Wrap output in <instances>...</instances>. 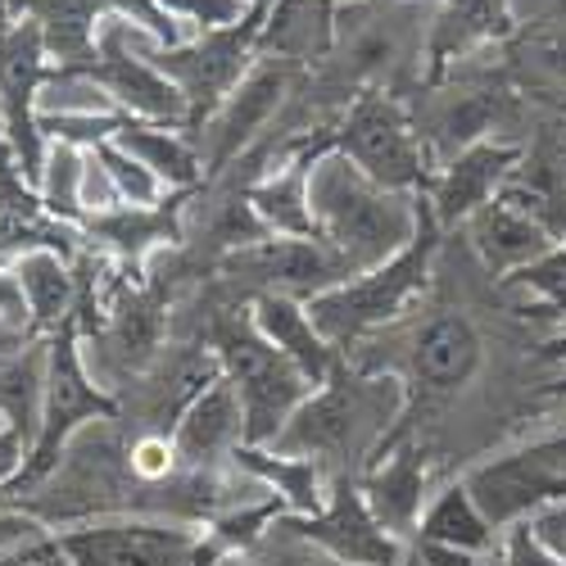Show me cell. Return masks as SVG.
<instances>
[{"label":"cell","mask_w":566,"mask_h":566,"mask_svg":"<svg viewBox=\"0 0 566 566\" xmlns=\"http://www.w3.org/2000/svg\"><path fill=\"white\" fill-rule=\"evenodd\" d=\"M403 381L386 371H358L340 363L332 371V381L317 386L295 417L281 427V436L263 449L291 453V458H313L332 476H363V467L371 453L381 449V440L399 427L403 417Z\"/></svg>","instance_id":"cell-1"},{"label":"cell","mask_w":566,"mask_h":566,"mask_svg":"<svg viewBox=\"0 0 566 566\" xmlns=\"http://www.w3.org/2000/svg\"><path fill=\"white\" fill-rule=\"evenodd\" d=\"M308 209L317 235L354 272L381 268L417 235V196L376 186L340 150H326L322 159H313Z\"/></svg>","instance_id":"cell-2"},{"label":"cell","mask_w":566,"mask_h":566,"mask_svg":"<svg viewBox=\"0 0 566 566\" xmlns=\"http://www.w3.org/2000/svg\"><path fill=\"white\" fill-rule=\"evenodd\" d=\"M440 222L427 205V196H417V235L381 268L358 272L345 286L326 291L317 300H308V317L317 332L332 340L345 358L371 340L376 332H386L390 322H399L408 313V304L427 291V281L436 272V254H440Z\"/></svg>","instance_id":"cell-3"},{"label":"cell","mask_w":566,"mask_h":566,"mask_svg":"<svg viewBox=\"0 0 566 566\" xmlns=\"http://www.w3.org/2000/svg\"><path fill=\"white\" fill-rule=\"evenodd\" d=\"M105 417H118V399L105 395L96 381H91V371L82 363V336H77L73 322H64L60 332L45 340V390H41L36 440L28 449V462L14 476V485L0 494V507L14 503L19 494H28L32 485H41L60 467L69 440L82 427H91V421H105Z\"/></svg>","instance_id":"cell-4"},{"label":"cell","mask_w":566,"mask_h":566,"mask_svg":"<svg viewBox=\"0 0 566 566\" xmlns=\"http://www.w3.org/2000/svg\"><path fill=\"white\" fill-rule=\"evenodd\" d=\"M213 354L222 363V376L241 395L245 417V444L263 449L281 436V427L295 417V408L313 395V386L300 376V367L272 349L254 326V313H231L213 326Z\"/></svg>","instance_id":"cell-5"},{"label":"cell","mask_w":566,"mask_h":566,"mask_svg":"<svg viewBox=\"0 0 566 566\" xmlns=\"http://www.w3.org/2000/svg\"><path fill=\"white\" fill-rule=\"evenodd\" d=\"M349 367H358V371H386V376L403 371L408 403H417V399L421 403H449V399H458L481 376V367H485V336L476 332V322H471L467 313L436 308L427 317H417L408 332L399 336V354L354 358Z\"/></svg>","instance_id":"cell-6"},{"label":"cell","mask_w":566,"mask_h":566,"mask_svg":"<svg viewBox=\"0 0 566 566\" xmlns=\"http://www.w3.org/2000/svg\"><path fill=\"white\" fill-rule=\"evenodd\" d=\"M332 146L358 172H367L376 186H386V191L427 196V186L436 177L427 136L417 132L408 109L395 96H386V91H363V96H354L345 118L332 127Z\"/></svg>","instance_id":"cell-7"},{"label":"cell","mask_w":566,"mask_h":566,"mask_svg":"<svg viewBox=\"0 0 566 566\" xmlns=\"http://www.w3.org/2000/svg\"><path fill=\"white\" fill-rule=\"evenodd\" d=\"M155 36L132 28L118 14H105L96 28V55L86 64H77L91 82H96L105 96L136 123H159V127H181L191 123V109H186L181 91L150 64L155 51ZM164 51V45H159Z\"/></svg>","instance_id":"cell-8"},{"label":"cell","mask_w":566,"mask_h":566,"mask_svg":"<svg viewBox=\"0 0 566 566\" xmlns=\"http://www.w3.org/2000/svg\"><path fill=\"white\" fill-rule=\"evenodd\" d=\"M263 10L268 6H254L241 23L200 32L196 41H181V45H172V51H159V45L150 51V64L181 91L186 109H191L186 132H200L218 114V105L254 69L250 60L259 55L254 45H259V28H263Z\"/></svg>","instance_id":"cell-9"},{"label":"cell","mask_w":566,"mask_h":566,"mask_svg":"<svg viewBox=\"0 0 566 566\" xmlns=\"http://www.w3.org/2000/svg\"><path fill=\"white\" fill-rule=\"evenodd\" d=\"M462 485L485 512V522L503 535L507 526L526 522L535 507L566 499V431L476 462L462 476Z\"/></svg>","instance_id":"cell-10"},{"label":"cell","mask_w":566,"mask_h":566,"mask_svg":"<svg viewBox=\"0 0 566 566\" xmlns=\"http://www.w3.org/2000/svg\"><path fill=\"white\" fill-rule=\"evenodd\" d=\"M222 276L245 281L259 295H286V300L308 304L326 291L345 286V281H354L358 272L322 235H268V241L222 254Z\"/></svg>","instance_id":"cell-11"},{"label":"cell","mask_w":566,"mask_h":566,"mask_svg":"<svg viewBox=\"0 0 566 566\" xmlns=\"http://www.w3.org/2000/svg\"><path fill=\"white\" fill-rule=\"evenodd\" d=\"M45 36L36 19H14L10 28H0V109H6V140L14 150V168L28 186L41 181L45 155H51V140L36 127V96L45 86Z\"/></svg>","instance_id":"cell-12"},{"label":"cell","mask_w":566,"mask_h":566,"mask_svg":"<svg viewBox=\"0 0 566 566\" xmlns=\"http://www.w3.org/2000/svg\"><path fill=\"white\" fill-rule=\"evenodd\" d=\"M73 566H196L200 535L177 522H140V516H109L55 531Z\"/></svg>","instance_id":"cell-13"},{"label":"cell","mask_w":566,"mask_h":566,"mask_svg":"<svg viewBox=\"0 0 566 566\" xmlns=\"http://www.w3.org/2000/svg\"><path fill=\"white\" fill-rule=\"evenodd\" d=\"M291 77H295V64H286V60H263L245 73V82L235 86L218 105V114L191 136L205 159V172H222L231 159H241L254 146V136L272 123V114L286 101Z\"/></svg>","instance_id":"cell-14"},{"label":"cell","mask_w":566,"mask_h":566,"mask_svg":"<svg viewBox=\"0 0 566 566\" xmlns=\"http://www.w3.org/2000/svg\"><path fill=\"white\" fill-rule=\"evenodd\" d=\"M286 516H291V512H286ZM291 522H295L300 535H308L313 544H322L326 553H336V557L349 562V566H399L403 553H408V544L395 539V535L371 516V507H367V499H363V490H358L354 476H340V481L332 485V499H326L322 512H313V516H291Z\"/></svg>","instance_id":"cell-15"},{"label":"cell","mask_w":566,"mask_h":566,"mask_svg":"<svg viewBox=\"0 0 566 566\" xmlns=\"http://www.w3.org/2000/svg\"><path fill=\"white\" fill-rule=\"evenodd\" d=\"M522 140H476V146L458 150L444 168H436L427 186V205L440 227H462L471 213H481L490 200H499L503 181L522 164Z\"/></svg>","instance_id":"cell-16"},{"label":"cell","mask_w":566,"mask_h":566,"mask_svg":"<svg viewBox=\"0 0 566 566\" xmlns=\"http://www.w3.org/2000/svg\"><path fill=\"white\" fill-rule=\"evenodd\" d=\"M358 490L371 507V516L381 522L395 539L412 544L417 539V522L431 503V462L421 440H399L390 444L376 462H367V471L358 476Z\"/></svg>","instance_id":"cell-17"},{"label":"cell","mask_w":566,"mask_h":566,"mask_svg":"<svg viewBox=\"0 0 566 566\" xmlns=\"http://www.w3.org/2000/svg\"><path fill=\"white\" fill-rule=\"evenodd\" d=\"M245 444V417H241V395L227 376L181 412L177 431H172V449L181 471H213L218 462H231V453Z\"/></svg>","instance_id":"cell-18"},{"label":"cell","mask_w":566,"mask_h":566,"mask_svg":"<svg viewBox=\"0 0 566 566\" xmlns=\"http://www.w3.org/2000/svg\"><path fill=\"white\" fill-rule=\"evenodd\" d=\"M336 0H268L254 51L286 64H317L336 55Z\"/></svg>","instance_id":"cell-19"},{"label":"cell","mask_w":566,"mask_h":566,"mask_svg":"<svg viewBox=\"0 0 566 566\" xmlns=\"http://www.w3.org/2000/svg\"><path fill=\"white\" fill-rule=\"evenodd\" d=\"M516 32L507 0H444L427 32V77L440 82L449 64L467 60L490 41H507Z\"/></svg>","instance_id":"cell-20"},{"label":"cell","mask_w":566,"mask_h":566,"mask_svg":"<svg viewBox=\"0 0 566 566\" xmlns=\"http://www.w3.org/2000/svg\"><path fill=\"white\" fill-rule=\"evenodd\" d=\"M250 313H254V326L263 332V340L286 354L313 390L332 381V371L345 363V354L313 326L308 304L286 300V295H259Z\"/></svg>","instance_id":"cell-21"},{"label":"cell","mask_w":566,"mask_h":566,"mask_svg":"<svg viewBox=\"0 0 566 566\" xmlns=\"http://www.w3.org/2000/svg\"><path fill=\"white\" fill-rule=\"evenodd\" d=\"M231 462L241 467L250 481H259L291 516L322 512L326 499H332V485L340 481L313 458H291V453H276V449H254V444H241L231 453Z\"/></svg>","instance_id":"cell-22"},{"label":"cell","mask_w":566,"mask_h":566,"mask_svg":"<svg viewBox=\"0 0 566 566\" xmlns=\"http://www.w3.org/2000/svg\"><path fill=\"white\" fill-rule=\"evenodd\" d=\"M462 227H467V235H471V250H476V259H481L485 272H494V276H512L516 268L544 259V254L557 245L539 222H531L526 213H516V209L503 205V200H490L481 213H471Z\"/></svg>","instance_id":"cell-23"},{"label":"cell","mask_w":566,"mask_h":566,"mask_svg":"<svg viewBox=\"0 0 566 566\" xmlns=\"http://www.w3.org/2000/svg\"><path fill=\"white\" fill-rule=\"evenodd\" d=\"M191 200V191H177L172 200L155 205V209H114L105 218H86L82 235H101V241L123 259V263H140L159 245H177L181 241V205Z\"/></svg>","instance_id":"cell-24"},{"label":"cell","mask_w":566,"mask_h":566,"mask_svg":"<svg viewBox=\"0 0 566 566\" xmlns=\"http://www.w3.org/2000/svg\"><path fill=\"white\" fill-rule=\"evenodd\" d=\"M10 268L19 276L23 295H28L36 336H55L64 322H73V308H77L73 259H64L55 250H28V254L10 259Z\"/></svg>","instance_id":"cell-25"},{"label":"cell","mask_w":566,"mask_h":566,"mask_svg":"<svg viewBox=\"0 0 566 566\" xmlns=\"http://www.w3.org/2000/svg\"><path fill=\"white\" fill-rule=\"evenodd\" d=\"M114 140L164 181V191H196L200 177H205V159L196 150V140L186 136L181 127H159V123L127 118Z\"/></svg>","instance_id":"cell-26"},{"label":"cell","mask_w":566,"mask_h":566,"mask_svg":"<svg viewBox=\"0 0 566 566\" xmlns=\"http://www.w3.org/2000/svg\"><path fill=\"white\" fill-rule=\"evenodd\" d=\"M10 10H28L41 23L45 51L60 60V69H77L96 55V28H101V0H10Z\"/></svg>","instance_id":"cell-27"},{"label":"cell","mask_w":566,"mask_h":566,"mask_svg":"<svg viewBox=\"0 0 566 566\" xmlns=\"http://www.w3.org/2000/svg\"><path fill=\"white\" fill-rule=\"evenodd\" d=\"M417 539L421 544H449L462 553H490L499 544V531L485 522V512L476 507V499L467 494V485L458 476L440 494H431L427 512H421V522H417Z\"/></svg>","instance_id":"cell-28"},{"label":"cell","mask_w":566,"mask_h":566,"mask_svg":"<svg viewBox=\"0 0 566 566\" xmlns=\"http://www.w3.org/2000/svg\"><path fill=\"white\" fill-rule=\"evenodd\" d=\"M82 172H86V150L69 146V140H51V155H45L36 196L55 222H69L82 231L86 213H82Z\"/></svg>","instance_id":"cell-29"},{"label":"cell","mask_w":566,"mask_h":566,"mask_svg":"<svg viewBox=\"0 0 566 566\" xmlns=\"http://www.w3.org/2000/svg\"><path fill=\"white\" fill-rule=\"evenodd\" d=\"M245 557L250 566H349L336 553H326L322 544H313L308 535H300L286 512L272 516V526L259 535V544Z\"/></svg>","instance_id":"cell-30"},{"label":"cell","mask_w":566,"mask_h":566,"mask_svg":"<svg viewBox=\"0 0 566 566\" xmlns=\"http://www.w3.org/2000/svg\"><path fill=\"white\" fill-rule=\"evenodd\" d=\"M503 291L507 295H522L535 304H548L562 322H566V241H557L544 259L516 268L512 276H503Z\"/></svg>","instance_id":"cell-31"},{"label":"cell","mask_w":566,"mask_h":566,"mask_svg":"<svg viewBox=\"0 0 566 566\" xmlns=\"http://www.w3.org/2000/svg\"><path fill=\"white\" fill-rule=\"evenodd\" d=\"M101 164H105V172L114 177V186H118V196H123V205H132V209H155V205H164V181L140 164L136 155H127L118 140H101L96 150Z\"/></svg>","instance_id":"cell-32"},{"label":"cell","mask_w":566,"mask_h":566,"mask_svg":"<svg viewBox=\"0 0 566 566\" xmlns=\"http://www.w3.org/2000/svg\"><path fill=\"white\" fill-rule=\"evenodd\" d=\"M101 6H109V14H118V19H127L132 28H140V32H150L164 51H172V45H181L186 41V23H177L159 0H101Z\"/></svg>","instance_id":"cell-33"},{"label":"cell","mask_w":566,"mask_h":566,"mask_svg":"<svg viewBox=\"0 0 566 566\" xmlns=\"http://www.w3.org/2000/svg\"><path fill=\"white\" fill-rule=\"evenodd\" d=\"M159 6H164L177 23H196L200 32L231 28V23H241V19L254 10L250 0H159Z\"/></svg>","instance_id":"cell-34"},{"label":"cell","mask_w":566,"mask_h":566,"mask_svg":"<svg viewBox=\"0 0 566 566\" xmlns=\"http://www.w3.org/2000/svg\"><path fill=\"white\" fill-rule=\"evenodd\" d=\"M499 566H562L531 531V522H516L499 535Z\"/></svg>","instance_id":"cell-35"},{"label":"cell","mask_w":566,"mask_h":566,"mask_svg":"<svg viewBox=\"0 0 566 566\" xmlns=\"http://www.w3.org/2000/svg\"><path fill=\"white\" fill-rule=\"evenodd\" d=\"M0 322L14 326V332L32 336L36 340V326H32V308H28V295L19 286V276L10 263H0Z\"/></svg>","instance_id":"cell-36"},{"label":"cell","mask_w":566,"mask_h":566,"mask_svg":"<svg viewBox=\"0 0 566 566\" xmlns=\"http://www.w3.org/2000/svg\"><path fill=\"white\" fill-rule=\"evenodd\" d=\"M531 531H535V539L566 566V499H557V503H544V507H535L531 516Z\"/></svg>","instance_id":"cell-37"},{"label":"cell","mask_w":566,"mask_h":566,"mask_svg":"<svg viewBox=\"0 0 566 566\" xmlns=\"http://www.w3.org/2000/svg\"><path fill=\"white\" fill-rule=\"evenodd\" d=\"M0 566H73V562H69V553L60 548V535L51 531V535L28 539L23 548L6 553V557H0Z\"/></svg>","instance_id":"cell-38"},{"label":"cell","mask_w":566,"mask_h":566,"mask_svg":"<svg viewBox=\"0 0 566 566\" xmlns=\"http://www.w3.org/2000/svg\"><path fill=\"white\" fill-rule=\"evenodd\" d=\"M417 548V557H421V566H481V557L485 553H462V548H449V544H412Z\"/></svg>","instance_id":"cell-39"},{"label":"cell","mask_w":566,"mask_h":566,"mask_svg":"<svg viewBox=\"0 0 566 566\" xmlns=\"http://www.w3.org/2000/svg\"><path fill=\"white\" fill-rule=\"evenodd\" d=\"M28 345H32V336H23V332H14V326H6V322H0V358L23 354Z\"/></svg>","instance_id":"cell-40"},{"label":"cell","mask_w":566,"mask_h":566,"mask_svg":"<svg viewBox=\"0 0 566 566\" xmlns=\"http://www.w3.org/2000/svg\"><path fill=\"white\" fill-rule=\"evenodd\" d=\"M535 358H539V363H553V367H557V363H566V332L548 336V340L539 345V354H535Z\"/></svg>","instance_id":"cell-41"},{"label":"cell","mask_w":566,"mask_h":566,"mask_svg":"<svg viewBox=\"0 0 566 566\" xmlns=\"http://www.w3.org/2000/svg\"><path fill=\"white\" fill-rule=\"evenodd\" d=\"M218 566H250V557H245V553H227Z\"/></svg>","instance_id":"cell-42"},{"label":"cell","mask_w":566,"mask_h":566,"mask_svg":"<svg viewBox=\"0 0 566 566\" xmlns=\"http://www.w3.org/2000/svg\"><path fill=\"white\" fill-rule=\"evenodd\" d=\"M14 19H10V0H0V28H10Z\"/></svg>","instance_id":"cell-43"},{"label":"cell","mask_w":566,"mask_h":566,"mask_svg":"<svg viewBox=\"0 0 566 566\" xmlns=\"http://www.w3.org/2000/svg\"><path fill=\"white\" fill-rule=\"evenodd\" d=\"M399 566H421V557H417V548H412V544H408V553H403V562H399Z\"/></svg>","instance_id":"cell-44"},{"label":"cell","mask_w":566,"mask_h":566,"mask_svg":"<svg viewBox=\"0 0 566 566\" xmlns=\"http://www.w3.org/2000/svg\"><path fill=\"white\" fill-rule=\"evenodd\" d=\"M0 150H10V140H6V109H0Z\"/></svg>","instance_id":"cell-45"},{"label":"cell","mask_w":566,"mask_h":566,"mask_svg":"<svg viewBox=\"0 0 566 566\" xmlns=\"http://www.w3.org/2000/svg\"><path fill=\"white\" fill-rule=\"evenodd\" d=\"M349 6H354V0H349ZM403 6H421V0H403Z\"/></svg>","instance_id":"cell-46"},{"label":"cell","mask_w":566,"mask_h":566,"mask_svg":"<svg viewBox=\"0 0 566 566\" xmlns=\"http://www.w3.org/2000/svg\"><path fill=\"white\" fill-rule=\"evenodd\" d=\"M250 6H268V0H250Z\"/></svg>","instance_id":"cell-47"}]
</instances>
